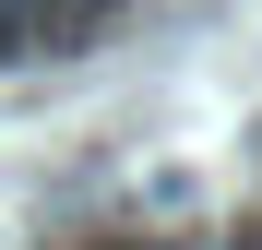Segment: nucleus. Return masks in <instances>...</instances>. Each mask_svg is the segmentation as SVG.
Returning a JSON list of instances; mask_svg holds the SVG:
<instances>
[{
  "instance_id": "f257e3e1",
  "label": "nucleus",
  "mask_w": 262,
  "mask_h": 250,
  "mask_svg": "<svg viewBox=\"0 0 262 250\" xmlns=\"http://www.w3.org/2000/svg\"><path fill=\"white\" fill-rule=\"evenodd\" d=\"M12 48H24V12H12V0H0V60H12Z\"/></svg>"
}]
</instances>
